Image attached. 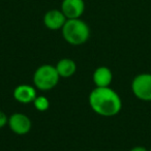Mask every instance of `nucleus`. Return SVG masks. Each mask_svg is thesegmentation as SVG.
Wrapping results in <instances>:
<instances>
[{
    "instance_id": "f257e3e1",
    "label": "nucleus",
    "mask_w": 151,
    "mask_h": 151,
    "mask_svg": "<svg viewBox=\"0 0 151 151\" xmlns=\"http://www.w3.org/2000/svg\"><path fill=\"white\" fill-rule=\"evenodd\" d=\"M89 106L95 114L103 117H113L120 113L122 101L111 87H95L88 97Z\"/></svg>"
},
{
    "instance_id": "f03ea898",
    "label": "nucleus",
    "mask_w": 151,
    "mask_h": 151,
    "mask_svg": "<svg viewBox=\"0 0 151 151\" xmlns=\"http://www.w3.org/2000/svg\"><path fill=\"white\" fill-rule=\"evenodd\" d=\"M62 37L71 46H81L88 42L90 37V27L81 18L67 19L61 29Z\"/></svg>"
},
{
    "instance_id": "7ed1b4c3",
    "label": "nucleus",
    "mask_w": 151,
    "mask_h": 151,
    "mask_svg": "<svg viewBox=\"0 0 151 151\" xmlns=\"http://www.w3.org/2000/svg\"><path fill=\"white\" fill-rule=\"evenodd\" d=\"M60 77L54 65L42 64L33 73V85L40 91H49L58 85Z\"/></svg>"
},
{
    "instance_id": "20e7f679",
    "label": "nucleus",
    "mask_w": 151,
    "mask_h": 151,
    "mask_svg": "<svg viewBox=\"0 0 151 151\" xmlns=\"http://www.w3.org/2000/svg\"><path fill=\"white\" fill-rule=\"evenodd\" d=\"M132 94L143 101H151V73H139L132 81Z\"/></svg>"
},
{
    "instance_id": "39448f33",
    "label": "nucleus",
    "mask_w": 151,
    "mask_h": 151,
    "mask_svg": "<svg viewBox=\"0 0 151 151\" xmlns=\"http://www.w3.org/2000/svg\"><path fill=\"white\" fill-rule=\"evenodd\" d=\"M9 127L16 134L24 136L31 130L32 122L27 115L23 113H14L9 117Z\"/></svg>"
},
{
    "instance_id": "423d86ee",
    "label": "nucleus",
    "mask_w": 151,
    "mask_h": 151,
    "mask_svg": "<svg viewBox=\"0 0 151 151\" xmlns=\"http://www.w3.org/2000/svg\"><path fill=\"white\" fill-rule=\"evenodd\" d=\"M86 9L84 0H62L60 9L66 19H79Z\"/></svg>"
},
{
    "instance_id": "0eeeda50",
    "label": "nucleus",
    "mask_w": 151,
    "mask_h": 151,
    "mask_svg": "<svg viewBox=\"0 0 151 151\" xmlns=\"http://www.w3.org/2000/svg\"><path fill=\"white\" fill-rule=\"evenodd\" d=\"M66 20V17L61 12V9H53L45 14L42 21H44V25L47 29L52 30V31H57V30L62 29Z\"/></svg>"
},
{
    "instance_id": "6e6552de",
    "label": "nucleus",
    "mask_w": 151,
    "mask_h": 151,
    "mask_svg": "<svg viewBox=\"0 0 151 151\" xmlns=\"http://www.w3.org/2000/svg\"><path fill=\"white\" fill-rule=\"evenodd\" d=\"M14 99L20 104L28 105L33 103L35 97L37 96L36 88L29 84H21L18 85L14 90Z\"/></svg>"
},
{
    "instance_id": "1a4fd4ad",
    "label": "nucleus",
    "mask_w": 151,
    "mask_h": 151,
    "mask_svg": "<svg viewBox=\"0 0 151 151\" xmlns=\"http://www.w3.org/2000/svg\"><path fill=\"white\" fill-rule=\"evenodd\" d=\"M92 81L95 87H110L113 81V73L108 66H99L93 71Z\"/></svg>"
},
{
    "instance_id": "9d476101",
    "label": "nucleus",
    "mask_w": 151,
    "mask_h": 151,
    "mask_svg": "<svg viewBox=\"0 0 151 151\" xmlns=\"http://www.w3.org/2000/svg\"><path fill=\"white\" fill-rule=\"evenodd\" d=\"M60 78H70L77 71V64L70 58H62L55 65Z\"/></svg>"
},
{
    "instance_id": "9b49d317",
    "label": "nucleus",
    "mask_w": 151,
    "mask_h": 151,
    "mask_svg": "<svg viewBox=\"0 0 151 151\" xmlns=\"http://www.w3.org/2000/svg\"><path fill=\"white\" fill-rule=\"evenodd\" d=\"M32 104H33L34 108L40 112H45L50 108V101L44 95H37Z\"/></svg>"
},
{
    "instance_id": "f8f14e48",
    "label": "nucleus",
    "mask_w": 151,
    "mask_h": 151,
    "mask_svg": "<svg viewBox=\"0 0 151 151\" xmlns=\"http://www.w3.org/2000/svg\"><path fill=\"white\" fill-rule=\"evenodd\" d=\"M9 124V117L3 111H0V128H3Z\"/></svg>"
},
{
    "instance_id": "ddd939ff",
    "label": "nucleus",
    "mask_w": 151,
    "mask_h": 151,
    "mask_svg": "<svg viewBox=\"0 0 151 151\" xmlns=\"http://www.w3.org/2000/svg\"><path fill=\"white\" fill-rule=\"evenodd\" d=\"M129 151H149V149H147L144 146H134Z\"/></svg>"
},
{
    "instance_id": "4468645a",
    "label": "nucleus",
    "mask_w": 151,
    "mask_h": 151,
    "mask_svg": "<svg viewBox=\"0 0 151 151\" xmlns=\"http://www.w3.org/2000/svg\"><path fill=\"white\" fill-rule=\"evenodd\" d=\"M90 151H99V150H90Z\"/></svg>"
},
{
    "instance_id": "2eb2a0df",
    "label": "nucleus",
    "mask_w": 151,
    "mask_h": 151,
    "mask_svg": "<svg viewBox=\"0 0 151 151\" xmlns=\"http://www.w3.org/2000/svg\"><path fill=\"white\" fill-rule=\"evenodd\" d=\"M149 151H151V149H149Z\"/></svg>"
}]
</instances>
